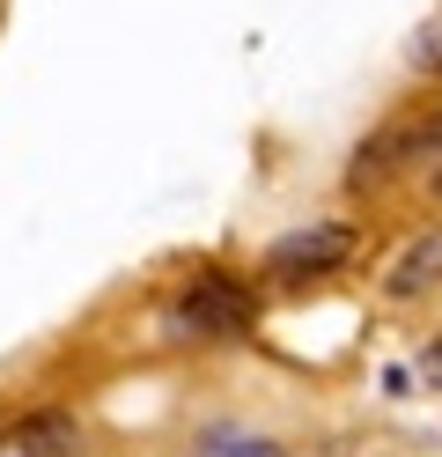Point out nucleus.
<instances>
[{"label":"nucleus","mask_w":442,"mask_h":457,"mask_svg":"<svg viewBox=\"0 0 442 457\" xmlns=\"http://www.w3.org/2000/svg\"><path fill=\"white\" fill-rule=\"evenodd\" d=\"M354 259V228L346 221H310V228H288V237L265 244V273L273 280H324Z\"/></svg>","instance_id":"1"},{"label":"nucleus","mask_w":442,"mask_h":457,"mask_svg":"<svg viewBox=\"0 0 442 457\" xmlns=\"http://www.w3.org/2000/svg\"><path fill=\"white\" fill-rule=\"evenodd\" d=\"M177 318H185L192 332L236 339V332H251V295L236 288V280H221V273H192V288L177 295Z\"/></svg>","instance_id":"2"},{"label":"nucleus","mask_w":442,"mask_h":457,"mask_svg":"<svg viewBox=\"0 0 442 457\" xmlns=\"http://www.w3.org/2000/svg\"><path fill=\"white\" fill-rule=\"evenodd\" d=\"M428 288H442V228L398 244L391 266H383V295H391V303H421Z\"/></svg>","instance_id":"3"},{"label":"nucleus","mask_w":442,"mask_h":457,"mask_svg":"<svg viewBox=\"0 0 442 457\" xmlns=\"http://www.w3.org/2000/svg\"><path fill=\"white\" fill-rule=\"evenodd\" d=\"M15 450L22 457H81V428H74V413H29L15 428Z\"/></svg>","instance_id":"4"},{"label":"nucleus","mask_w":442,"mask_h":457,"mask_svg":"<svg viewBox=\"0 0 442 457\" xmlns=\"http://www.w3.org/2000/svg\"><path fill=\"white\" fill-rule=\"evenodd\" d=\"M199 457H288L273 436H258V428H206V436H199Z\"/></svg>","instance_id":"5"},{"label":"nucleus","mask_w":442,"mask_h":457,"mask_svg":"<svg viewBox=\"0 0 442 457\" xmlns=\"http://www.w3.org/2000/svg\"><path fill=\"white\" fill-rule=\"evenodd\" d=\"M405 60H413V67H428V74L442 67V15H435V22H428V30H421V37H413V45H405Z\"/></svg>","instance_id":"6"},{"label":"nucleus","mask_w":442,"mask_h":457,"mask_svg":"<svg viewBox=\"0 0 442 457\" xmlns=\"http://www.w3.org/2000/svg\"><path fill=\"white\" fill-rule=\"evenodd\" d=\"M421 384L442 391V339H428V347H421Z\"/></svg>","instance_id":"7"},{"label":"nucleus","mask_w":442,"mask_h":457,"mask_svg":"<svg viewBox=\"0 0 442 457\" xmlns=\"http://www.w3.org/2000/svg\"><path fill=\"white\" fill-rule=\"evenodd\" d=\"M435 199H442V170H435Z\"/></svg>","instance_id":"8"}]
</instances>
